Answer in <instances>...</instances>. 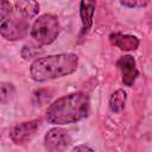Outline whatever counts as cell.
<instances>
[{
  "label": "cell",
  "instance_id": "11",
  "mask_svg": "<svg viewBox=\"0 0 152 152\" xmlns=\"http://www.w3.org/2000/svg\"><path fill=\"white\" fill-rule=\"evenodd\" d=\"M126 99H127V94L125 90L122 89H118L115 90L109 99V108L112 112L114 113H120L126 103Z\"/></svg>",
  "mask_w": 152,
  "mask_h": 152
},
{
  "label": "cell",
  "instance_id": "7",
  "mask_svg": "<svg viewBox=\"0 0 152 152\" xmlns=\"http://www.w3.org/2000/svg\"><path fill=\"white\" fill-rule=\"evenodd\" d=\"M119 70L121 71L122 82L127 87H132L138 77V69L135 66V59L131 55H125L120 57L116 62Z\"/></svg>",
  "mask_w": 152,
  "mask_h": 152
},
{
  "label": "cell",
  "instance_id": "12",
  "mask_svg": "<svg viewBox=\"0 0 152 152\" xmlns=\"http://www.w3.org/2000/svg\"><path fill=\"white\" fill-rule=\"evenodd\" d=\"M15 88L10 82H0V103L6 104L14 97Z\"/></svg>",
  "mask_w": 152,
  "mask_h": 152
},
{
  "label": "cell",
  "instance_id": "9",
  "mask_svg": "<svg viewBox=\"0 0 152 152\" xmlns=\"http://www.w3.org/2000/svg\"><path fill=\"white\" fill-rule=\"evenodd\" d=\"M110 43L118 46L124 51H133L139 46V39L135 36L122 34V33H112L109 36Z\"/></svg>",
  "mask_w": 152,
  "mask_h": 152
},
{
  "label": "cell",
  "instance_id": "16",
  "mask_svg": "<svg viewBox=\"0 0 152 152\" xmlns=\"http://www.w3.org/2000/svg\"><path fill=\"white\" fill-rule=\"evenodd\" d=\"M94 148L90 147V146H87V145H80V146H76L72 148V151H93Z\"/></svg>",
  "mask_w": 152,
  "mask_h": 152
},
{
  "label": "cell",
  "instance_id": "1",
  "mask_svg": "<svg viewBox=\"0 0 152 152\" xmlns=\"http://www.w3.org/2000/svg\"><path fill=\"white\" fill-rule=\"evenodd\" d=\"M88 112L89 97L78 91L53 101L46 109V120L52 125H68L84 119Z\"/></svg>",
  "mask_w": 152,
  "mask_h": 152
},
{
  "label": "cell",
  "instance_id": "6",
  "mask_svg": "<svg viewBox=\"0 0 152 152\" xmlns=\"http://www.w3.org/2000/svg\"><path fill=\"white\" fill-rule=\"evenodd\" d=\"M38 128H39V121H37V120L21 122L11 129L10 138L14 144L23 145V144L28 142L34 137Z\"/></svg>",
  "mask_w": 152,
  "mask_h": 152
},
{
  "label": "cell",
  "instance_id": "2",
  "mask_svg": "<svg viewBox=\"0 0 152 152\" xmlns=\"http://www.w3.org/2000/svg\"><path fill=\"white\" fill-rule=\"evenodd\" d=\"M78 57L75 53H57L39 57L30 66L31 78L36 82H46L68 76L76 71Z\"/></svg>",
  "mask_w": 152,
  "mask_h": 152
},
{
  "label": "cell",
  "instance_id": "3",
  "mask_svg": "<svg viewBox=\"0 0 152 152\" xmlns=\"http://www.w3.org/2000/svg\"><path fill=\"white\" fill-rule=\"evenodd\" d=\"M59 21L52 14H43L32 25L31 37L39 44H51L59 33Z\"/></svg>",
  "mask_w": 152,
  "mask_h": 152
},
{
  "label": "cell",
  "instance_id": "15",
  "mask_svg": "<svg viewBox=\"0 0 152 152\" xmlns=\"http://www.w3.org/2000/svg\"><path fill=\"white\" fill-rule=\"evenodd\" d=\"M36 51H37L36 46H32V45H25V46L23 48V50H21V56L24 57V59L28 61V59L36 57V53H34Z\"/></svg>",
  "mask_w": 152,
  "mask_h": 152
},
{
  "label": "cell",
  "instance_id": "5",
  "mask_svg": "<svg viewBox=\"0 0 152 152\" xmlns=\"http://www.w3.org/2000/svg\"><path fill=\"white\" fill-rule=\"evenodd\" d=\"M44 144L46 150L49 151H63L71 144V137L68 131L59 127H55L46 132L44 137Z\"/></svg>",
  "mask_w": 152,
  "mask_h": 152
},
{
  "label": "cell",
  "instance_id": "10",
  "mask_svg": "<svg viewBox=\"0 0 152 152\" xmlns=\"http://www.w3.org/2000/svg\"><path fill=\"white\" fill-rule=\"evenodd\" d=\"M17 13L26 19L36 17L39 12V4L37 0H15Z\"/></svg>",
  "mask_w": 152,
  "mask_h": 152
},
{
  "label": "cell",
  "instance_id": "4",
  "mask_svg": "<svg viewBox=\"0 0 152 152\" xmlns=\"http://www.w3.org/2000/svg\"><path fill=\"white\" fill-rule=\"evenodd\" d=\"M28 21L23 17L6 18L0 25V34L7 40H19L27 36L28 33Z\"/></svg>",
  "mask_w": 152,
  "mask_h": 152
},
{
  "label": "cell",
  "instance_id": "14",
  "mask_svg": "<svg viewBox=\"0 0 152 152\" xmlns=\"http://www.w3.org/2000/svg\"><path fill=\"white\" fill-rule=\"evenodd\" d=\"M12 7L8 0H0V23L4 21L11 14Z\"/></svg>",
  "mask_w": 152,
  "mask_h": 152
},
{
  "label": "cell",
  "instance_id": "13",
  "mask_svg": "<svg viewBox=\"0 0 152 152\" xmlns=\"http://www.w3.org/2000/svg\"><path fill=\"white\" fill-rule=\"evenodd\" d=\"M120 4L129 8H142L150 4V0H120Z\"/></svg>",
  "mask_w": 152,
  "mask_h": 152
},
{
  "label": "cell",
  "instance_id": "8",
  "mask_svg": "<svg viewBox=\"0 0 152 152\" xmlns=\"http://www.w3.org/2000/svg\"><path fill=\"white\" fill-rule=\"evenodd\" d=\"M96 1L95 0H81L80 2V15L82 21L83 33L88 32L93 25V17L95 13Z\"/></svg>",
  "mask_w": 152,
  "mask_h": 152
}]
</instances>
